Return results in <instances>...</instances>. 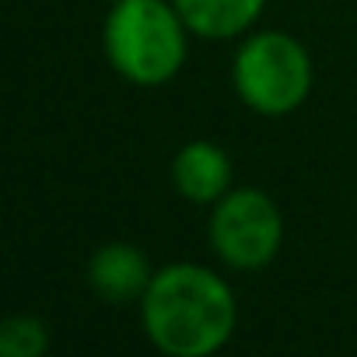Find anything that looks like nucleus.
I'll use <instances>...</instances> for the list:
<instances>
[{
  "label": "nucleus",
  "mask_w": 357,
  "mask_h": 357,
  "mask_svg": "<svg viewBox=\"0 0 357 357\" xmlns=\"http://www.w3.org/2000/svg\"><path fill=\"white\" fill-rule=\"evenodd\" d=\"M140 326L165 357H211L238 326L231 284L200 263H168L154 270L140 298Z\"/></svg>",
  "instance_id": "nucleus-1"
},
{
  "label": "nucleus",
  "mask_w": 357,
  "mask_h": 357,
  "mask_svg": "<svg viewBox=\"0 0 357 357\" xmlns=\"http://www.w3.org/2000/svg\"><path fill=\"white\" fill-rule=\"evenodd\" d=\"M190 36L172 0H116L102 25V50L123 81L161 88L183 70Z\"/></svg>",
  "instance_id": "nucleus-2"
},
{
  "label": "nucleus",
  "mask_w": 357,
  "mask_h": 357,
  "mask_svg": "<svg viewBox=\"0 0 357 357\" xmlns=\"http://www.w3.org/2000/svg\"><path fill=\"white\" fill-rule=\"evenodd\" d=\"M231 84L245 109L266 119L298 112L315 84V67L308 50L277 29L252 32L231 60Z\"/></svg>",
  "instance_id": "nucleus-3"
},
{
  "label": "nucleus",
  "mask_w": 357,
  "mask_h": 357,
  "mask_svg": "<svg viewBox=\"0 0 357 357\" xmlns=\"http://www.w3.org/2000/svg\"><path fill=\"white\" fill-rule=\"evenodd\" d=\"M207 238L228 270L256 273L270 266L284 245V214L266 190H228L211 211Z\"/></svg>",
  "instance_id": "nucleus-4"
},
{
  "label": "nucleus",
  "mask_w": 357,
  "mask_h": 357,
  "mask_svg": "<svg viewBox=\"0 0 357 357\" xmlns=\"http://www.w3.org/2000/svg\"><path fill=\"white\" fill-rule=\"evenodd\" d=\"M151 277H154V270L133 242H102L88 256V266H84L88 287L109 305L140 301Z\"/></svg>",
  "instance_id": "nucleus-5"
},
{
  "label": "nucleus",
  "mask_w": 357,
  "mask_h": 357,
  "mask_svg": "<svg viewBox=\"0 0 357 357\" xmlns=\"http://www.w3.org/2000/svg\"><path fill=\"white\" fill-rule=\"evenodd\" d=\"M172 186L186 204L214 207L231 190V158L214 140H190L172 158Z\"/></svg>",
  "instance_id": "nucleus-6"
},
{
  "label": "nucleus",
  "mask_w": 357,
  "mask_h": 357,
  "mask_svg": "<svg viewBox=\"0 0 357 357\" xmlns=\"http://www.w3.org/2000/svg\"><path fill=\"white\" fill-rule=\"evenodd\" d=\"M172 4L193 36L214 43L245 36L266 11V0H172Z\"/></svg>",
  "instance_id": "nucleus-7"
},
{
  "label": "nucleus",
  "mask_w": 357,
  "mask_h": 357,
  "mask_svg": "<svg viewBox=\"0 0 357 357\" xmlns=\"http://www.w3.org/2000/svg\"><path fill=\"white\" fill-rule=\"evenodd\" d=\"M50 350V326L39 315L18 312L0 322V354L4 357H43Z\"/></svg>",
  "instance_id": "nucleus-8"
}]
</instances>
